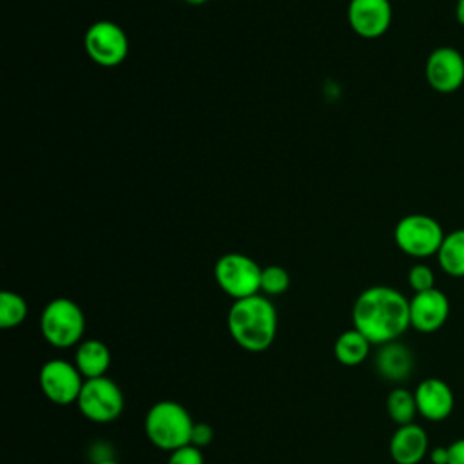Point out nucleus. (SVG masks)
Returning a JSON list of instances; mask_svg holds the SVG:
<instances>
[{
  "mask_svg": "<svg viewBox=\"0 0 464 464\" xmlns=\"http://www.w3.org/2000/svg\"><path fill=\"white\" fill-rule=\"evenodd\" d=\"M352 323L372 344L399 341L410 326V299L393 286L373 285L352 306Z\"/></svg>",
  "mask_w": 464,
  "mask_h": 464,
  "instance_id": "nucleus-1",
  "label": "nucleus"
},
{
  "mask_svg": "<svg viewBox=\"0 0 464 464\" xmlns=\"http://www.w3.org/2000/svg\"><path fill=\"white\" fill-rule=\"evenodd\" d=\"M227 328L239 348L261 353L272 346L277 335V310L263 294L237 299L228 308Z\"/></svg>",
  "mask_w": 464,
  "mask_h": 464,
  "instance_id": "nucleus-2",
  "label": "nucleus"
},
{
  "mask_svg": "<svg viewBox=\"0 0 464 464\" xmlns=\"http://www.w3.org/2000/svg\"><path fill=\"white\" fill-rule=\"evenodd\" d=\"M194 419L190 411L178 401L163 399L154 402L143 419L149 442L167 453L190 444Z\"/></svg>",
  "mask_w": 464,
  "mask_h": 464,
  "instance_id": "nucleus-3",
  "label": "nucleus"
},
{
  "mask_svg": "<svg viewBox=\"0 0 464 464\" xmlns=\"http://www.w3.org/2000/svg\"><path fill=\"white\" fill-rule=\"evenodd\" d=\"M40 334L54 348H76L83 341L85 315L69 297L51 299L40 315Z\"/></svg>",
  "mask_w": 464,
  "mask_h": 464,
  "instance_id": "nucleus-4",
  "label": "nucleus"
},
{
  "mask_svg": "<svg viewBox=\"0 0 464 464\" xmlns=\"http://www.w3.org/2000/svg\"><path fill=\"white\" fill-rule=\"evenodd\" d=\"M446 232L442 225L428 214H408L393 228V241L401 252L415 259L437 256Z\"/></svg>",
  "mask_w": 464,
  "mask_h": 464,
  "instance_id": "nucleus-5",
  "label": "nucleus"
},
{
  "mask_svg": "<svg viewBox=\"0 0 464 464\" xmlns=\"http://www.w3.org/2000/svg\"><path fill=\"white\" fill-rule=\"evenodd\" d=\"M261 266L246 254H223L214 265L218 286L234 301L261 294Z\"/></svg>",
  "mask_w": 464,
  "mask_h": 464,
  "instance_id": "nucleus-6",
  "label": "nucleus"
},
{
  "mask_svg": "<svg viewBox=\"0 0 464 464\" xmlns=\"http://www.w3.org/2000/svg\"><path fill=\"white\" fill-rule=\"evenodd\" d=\"M80 413L94 424H111L123 413L125 397L121 388L107 375L85 379L76 401Z\"/></svg>",
  "mask_w": 464,
  "mask_h": 464,
  "instance_id": "nucleus-7",
  "label": "nucleus"
},
{
  "mask_svg": "<svg viewBox=\"0 0 464 464\" xmlns=\"http://www.w3.org/2000/svg\"><path fill=\"white\" fill-rule=\"evenodd\" d=\"M83 47L94 63L102 67H116L129 54V38L118 24L98 20L85 31Z\"/></svg>",
  "mask_w": 464,
  "mask_h": 464,
  "instance_id": "nucleus-8",
  "label": "nucleus"
},
{
  "mask_svg": "<svg viewBox=\"0 0 464 464\" xmlns=\"http://www.w3.org/2000/svg\"><path fill=\"white\" fill-rule=\"evenodd\" d=\"M85 377L74 362L65 359H49L38 372V384L42 393L58 406L76 404L83 388Z\"/></svg>",
  "mask_w": 464,
  "mask_h": 464,
  "instance_id": "nucleus-9",
  "label": "nucleus"
},
{
  "mask_svg": "<svg viewBox=\"0 0 464 464\" xmlns=\"http://www.w3.org/2000/svg\"><path fill=\"white\" fill-rule=\"evenodd\" d=\"M426 82L440 94L455 92L464 83V56L451 45L435 47L424 65Z\"/></svg>",
  "mask_w": 464,
  "mask_h": 464,
  "instance_id": "nucleus-10",
  "label": "nucleus"
},
{
  "mask_svg": "<svg viewBox=\"0 0 464 464\" xmlns=\"http://www.w3.org/2000/svg\"><path fill=\"white\" fill-rule=\"evenodd\" d=\"M346 14L352 31L366 40L382 36L393 16L390 0H350Z\"/></svg>",
  "mask_w": 464,
  "mask_h": 464,
  "instance_id": "nucleus-11",
  "label": "nucleus"
},
{
  "mask_svg": "<svg viewBox=\"0 0 464 464\" xmlns=\"http://www.w3.org/2000/svg\"><path fill=\"white\" fill-rule=\"evenodd\" d=\"M448 317L450 299L439 288L417 292L410 299V326L420 334H433L440 330Z\"/></svg>",
  "mask_w": 464,
  "mask_h": 464,
  "instance_id": "nucleus-12",
  "label": "nucleus"
},
{
  "mask_svg": "<svg viewBox=\"0 0 464 464\" xmlns=\"http://www.w3.org/2000/svg\"><path fill=\"white\" fill-rule=\"evenodd\" d=\"M417 411L422 419L430 422L446 420L455 408V395L450 384L439 377L422 379L415 392Z\"/></svg>",
  "mask_w": 464,
  "mask_h": 464,
  "instance_id": "nucleus-13",
  "label": "nucleus"
},
{
  "mask_svg": "<svg viewBox=\"0 0 464 464\" xmlns=\"http://www.w3.org/2000/svg\"><path fill=\"white\" fill-rule=\"evenodd\" d=\"M428 455L430 439L420 424L397 426L390 439V457L395 464H420Z\"/></svg>",
  "mask_w": 464,
  "mask_h": 464,
  "instance_id": "nucleus-14",
  "label": "nucleus"
},
{
  "mask_svg": "<svg viewBox=\"0 0 464 464\" xmlns=\"http://www.w3.org/2000/svg\"><path fill=\"white\" fill-rule=\"evenodd\" d=\"M373 366L384 381L402 382L411 375L415 366V357L404 343L392 341L379 346L373 357Z\"/></svg>",
  "mask_w": 464,
  "mask_h": 464,
  "instance_id": "nucleus-15",
  "label": "nucleus"
},
{
  "mask_svg": "<svg viewBox=\"0 0 464 464\" xmlns=\"http://www.w3.org/2000/svg\"><path fill=\"white\" fill-rule=\"evenodd\" d=\"M74 364L85 379L103 377L111 366V350L100 339H83L76 346Z\"/></svg>",
  "mask_w": 464,
  "mask_h": 464,
  "instance_id": "nucleus-16",
  "label": "nucleus"
},
{
  "mask_svg": "<svg viewBox=\"0 0 464 464\" xmlns=\"http://www.w3.org/2000/svg\"><path fill=\"white\" fill-rule=\"evenodd\" d=\"M372 350V343L353 326L341 332L334 343V355L339 364L353 368L362 364Z\"/></svg>",
  "mask_w": 464,
  "mask_h": 464,
  "instance_id": "nucleus-17",
  "label": "nucleus"
},
{
  "mask_svg": "<svg viewBox=\"0 0 464 464\" xmlns=\"http://www.w3.org/2000/svg\"><path fill=\"white\" fill-rule=\"evenodd\" d=\"M439 266L451 277H464V228L451 230L437 252Z\"/></svg>",
  "mask_w": 464,
  "mask_h": 464,
  "instance_id": "nucleus-18",
  "label": "nucleus"
},
{
  "mask_svg": "<svg viewBox=\"0 0 464 464\" xmlns=\"http://www.w3.org/2000/svg\"><path fill=\"white\" fill-rule=\"evenodd\" d=\"M386 413L397 426L415 422V417L419 415V411H417L413 392L402 386L393 388L386 397Z\"/></svg>",
  "mask_w": 464,
  "mask_h": 464,
  "instance_id": "nucleus-19",
  "label": "nucleus"
},
{
  "mask_svg": "<svg viewBox=\"0 0 464 464\" xmlns=\"http://www.w3.org/2000/svg\"><path fill=\"white\" fill-rule=\"evenodd\" d=\"M29 306L27 301L11 290H4L0 294V328L9 330L20 326L27 317Z\"/></svg>",
  "mask_w": 464,
  "mask_h": 464,
  "instance_id": "nucleus-20",
  "label": "nucleus"
},
{
  "mask_svg": "<svg viewBox=\"0 0 464 464\" xmlns=\"http://www.w3.org/2000/svg\"><path fill=\"white\" fill-rule=\"evenodd\" d=\"M290 288V274L279 265H268L261 270V294L281 295Z\"/></svg>",
  "mask_w": 464,
  "mask_h": 464,
  "instance_id": "nucleus-21",
  "label": "nucleus"
},
{
  "mask_svg": "<svg viewBox=\"0 0 464 464\" xmlns=\"http://www.w3.org/2000/svg\"><path fill=\"white\" fill-rule=\"evenodd\" d=\"M408 285L413 290V294L431 290L435 288V274L426 263H415L408 270Z\"/></svg>",
  "mask_w": 464,
  "mask_h": 464,
  "instance_id": "nucleus-22",
  "label": "nucleus"
},
{
  "mask_svg": "<svg viewBox=\"0 0 464 464\" xmlns=\"http://www.w3.org/2000/svg\"><path fill=\"white\" fill-rule=\"evenodd\" d=\"M167 464H205L203 451L192 444L178 448L169 453Z\"/></svg>",
  "mask_w": 464,
  "mask_h": 464,
  "instance_id": "nucleus-23",
  "label": "nucleus"
},
{
  "mask_svg": "<svg viewBox=\"0 0 464 464\" xmlns=\"http://www.w3.org/2000/svg\"><path fill=\"white\" fill-rule=\"evenodd\" d=\"M214 439V430L208 422H194L192 433H190V444L203 450L207 448Z\"/></svg>",
  "mask_w": 464,
  "mask_h": 464,
  "instance_id": "nucleus-24",
  "label": "nucleus"
},
{
  "mask_svg": "<svg viewBox=\"0 0 464 464\" xmlns=\"http://www.w3.org/2000/svg\"><path fill=\"white\" fill-rule=\"evenodd\" d=\"M448 453H450L448 464H464V437L453 440L448 446Z\"/></svg>",
  "mask_w": 464,
  "mask_h": 464,
  "instance_id": "nucleus-25",
  "label": "nucleus"
},
{
  "mask_svg": "<svg viewBox=\"0 0 464 464\" xmlns=\"http://www.w3.org/2000/svg\"><path fill=\"white\" fill-rule=\"evenodd\" d=\"M428 457H430L431 464H448V460H450L448 446H435V448H431Z\"/></svg>",
  "mask_w": 464,
  "mask_h": 464,
  "instance_id": "nucleus-26",
  "label": "nucleus"
},
{
  "mask_svg": "<svg viewBox=\"0 0 464 464\" xmlns=\"http://www.w3.org/2000/svg\"><path fill=\"white\" fill-rule=\"evenodd\" d=\"M455 16L460 25H464V0H457L455 4Z\"/></svg>",
  "mask_w": 464,
  "mask_h": 464,
  "instance_id": "nucleus-27",
  "label": "nucleus"
},
{
  "mask_svg": "<svg viewBox=\"0 0 464 464\" xmlns=\"http://www.w3.org/2000/svg\"><path fill=\"white\" fill-rule=\"evenodd\" d=\"M94 464H120L116 459H107V460H100V462H94Z\"/></svg>",
  "mask_w": 464,
  "mask_h": 464,
  "instance_id": "nucleus-28",
  "label": "nucleus"
},
{
  "mask_svg": "<svg viewBox=\"0 0 464 464\" xmlns=\"http://www.w3.org/2000/svg\"><path fill=\"white\" fill-rule=\"evenodd\" d=\"M185 2H188V4H192V5H201V4H205V2H208V0H185Z\"/></svg>",
  "mask_w": 464,
  "mask_h": 464,
  "instance_id": "nucleus-29",
  "label": "nucleus"
},
{
  "mask_svg": "<svg viewBox=\"0 0 464 464\" xmlns=\"http://www.w3.org/2000/svg\"><path fill=\"white\" fill-rule=\"evenodd\" d=\"M390 2H393V0H390Z\"/></svg>",
  "mask_w": 464,
  "mask_h": 464,
  "instance_id": "nucleus-30",
  "label": "nucleus"
}]
</instances>
